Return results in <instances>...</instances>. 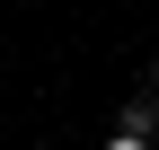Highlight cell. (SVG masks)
<instances>
[{
    "mask_svg": "<svg viewBox=\"0 0 159 150\" xmlns=\"http://www.w3.org/2000/svg\"><path fill=\"white\" fill-rule=\"evenodd\" d=\"M115 133H142V141L159 133V88H150V80H142V88L124 97V115H115Z\"/></svg>",
    "mask_w": 159,
    "mask_h": 150,
    "instance_id": "1",
    "label": "cell"
},
{
    "mask_svg": "<svg viewBox=\"0 0 159 150\" xmlns=\"http://www.w3.org/2000/svg\"><path fill=\"white\" fill-rule=\"evenodd\" d=\"M106 150H150V141H142V133H115V141H106Z\"/></svg>",
    "mask_w": 159,
    "mask_h": 150,
    "instance_id": "2",
    "label": "cell"
}]
</instances>
